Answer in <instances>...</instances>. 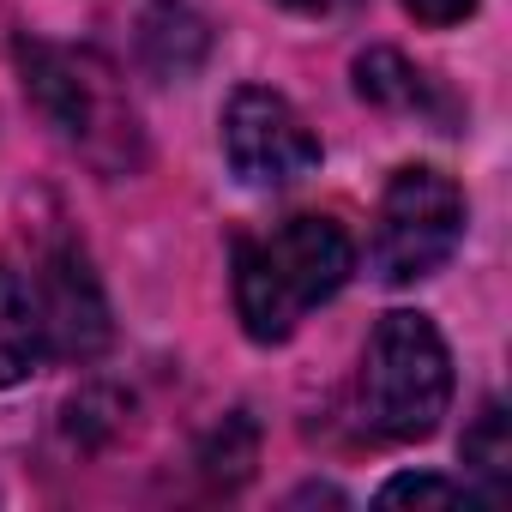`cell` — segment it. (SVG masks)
I'll use <instances>...</instances> for the list:
<instances>
[{"label":"cell","mask_w":512,"mask_h":512,"mask_svg":"<svg viewBox=\"0 0 512 512\" xmlns=\"http://www.w3.org/2000/svg\"><path fill=\"white\" fill-rule=\"evenodd\" d=\"M37 320H43V350L67 362H91L109 344V302L79 247H55L37 272Z\"/></svg>","instance_id":"cell-6"},{"label":"cell","mask_w":512,"mask_h":512,"mask_svg":"<svg viewBox=\"0 0 512 512\" xmlns=\"http://www.w3.org/2000/svg\"><path fill=\"white\" fill-rule=\"evenodd\" d=\"M19 61H25V85H31L37 109L49 115V127H55L67 145H79V151L97 157L103 169H109L103 139H115V151L127 157V145H133V109L121 103L115 73H109L97 55H73V49H49V43H25Z\"/></svg>","instance_id":"cell-4"},{"label":"cell","mask_w":512,"mask_h":512,"mask_svg":"<svg viewBox=\"0 0 512 512\" xmlns=\"http://www.w3.org/2000/svg\"><path fill=\"white\" fill-rule=\"evenodd\" d=\"M482 494L452 476H392L380 488V506H476Z\"/></svg>","instance_id":"cell-11"},{"label":"cell","mask_w":512,"mask_h":512,"mask_svg":"<svg viewBox=\"0 0 512 512\" xmlns=\"http://www.w3.org/2000/svg\"><path fill=\"white\" fill-rule=\"evenodd\" d=\"M43 362V320L37 296L19 284V272L0 266V386H19Z\"/></svg>","instance_id":"cell-8"},{"label":"cell","mask_w":512,"mask_h":512,"mask_svg":"<svg viewBox=\"0 0 512 512\" xmlns=\"http://www.w3.org/2000/svg\"><path fill=\"white\" fill-rule=\"evenodd\" d=\"M278 7H290V13H308V19H326V13H344V7H356V0H278Z\"/></svg>","instance_id":"cell-13"},{"label":"cell","mask_w":512,"mask_h":512,"mask_svg":"<svg viewBox=\"0 0 512 512\" xmlns=\"http://www.w3.org/2000/svg\"><path fill=\"white\" fill-rule=\"evenodd\" d=\"M223 157L247 187H290L320 169V139L290 97L266 85H241L223 103Z\"/></svg>","instance_id":"cell-5"},{"label":"cell","mask_w":512,"mask_h":512,"mask_svg":"<svg viewBox=\"0 0 512 512\" xmlns=\"http://www.w3.org/2000/svg\"><path fill=\"white\" fill-rule=\"evenodd\" d=\"M205 49H211V31H205V19L187 7V0H157V7L145 13V25H139V55L163 79H187L205 61Z\"/></svg>","instance_id":"cell-7"},{"label":"cell","mask_w":512,"mask_h":512,"mask_svg":"<svg viewBox=\"0 0 512 512\" xmlns=\"http://www.w3.org/2000/svg\"><path fill=\"white\" fill-rule=\"evenodd\" d=\"M464 464L476 470V494L482 500H500L512 488V440H506V410L494 398L482 404V416L464 434Z\"/></svg>","instance_id":"cell-9"},{"label":"cell","mask_w":512,"mask_h":512,"mask_svg":"<svg viewBox=\"0 0 512 512\" xmlns=\"http://www.w3.org/2000/svg\"><path fill=\"white\" fill-rule=\"evenodd\" d=\"M356 91L380 109H428V79L392 49H368L356 61Z\"/></svg>","instance_id":"cell-10"},{"label":"cell","mask_w":512,"mask_h":512,"mask_svg":"<svg viewBox=\"0 0 512 512\" xmlns=\"http://www.w3.org/2000/svg\"><path fill=\"white\" fill-rule=\"evenodd\" d=\"M452 404V356L428 314H386L362 350V416L380 440H428Z\"/></svg>","instance_id":"cell-2"},{"label":"cell","mask_w":512,"mask_h":512,"mask_svg":"<svg viewBox=\"0 0 512 512\" xmlns=\"http://www.w3.org/2000/svg\"><path fill=\"white\" fill-rule=\"evenodd\" d=\"M404 7H410V19H416V25L446 31V25H464V19L476 13V0H404Z\"/></svg>","instance_id":"cell-12"},{"label":"cell","mask_w":512,"mask_h":512,"mask_svg":"<svg viewBox=\"0 0 512 512\" xmlns=\"http://www.w3.org/2000/svg\"><path fill=\"white\" fill-rule=\"evenodd\" d=\"M356 272V241L338 217H284L272 235L235 241V314L253 344H284L308 308L332 302Z\"/></svg>","instance_id":"cell-1"},{"label":"cell","mask_w":512,"mask_h":512,"mask_svg":"<svg viewBox=\"0 0 512 512\" xmlns=\"http://www.w3.org/2000/svg\"><path fill=\"white\" fill-rule=\"evenodd\" d=\"M464 241V193L452 175L410 163L386 181L380 193V223H374V272L380 284H416L434 278Z\"/></svg>","instance_id":"cell-3"}]
</instances>
